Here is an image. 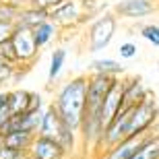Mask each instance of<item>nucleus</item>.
<instances>
[{
  "instance_id": "nucleus-1",
  "label": "nucleus",
  "mask_w": 159,
  "mask_h": 159,
  "mask_svg": "<svg viewBox=\"0 0 159 159\" xmlns=\"http://www.w3.org/2000/svg\"><path fill=\"white\" fill-rule=\"evenodd\" d=\"M89 75H75L62 85L54 95V106L58 107L60 116L72 130H81L85 106H87Z\"/></svg>"
},
{
  "instance_id": "nucleus-2",
  "label": "nucleus",
  "mask_w": 159,
  "mask_h": 159,
  "mask_svg": "<svg viewBox=\"0 0 159 159\" xmlns=\"http://www.w3.org/2000/svg\"><path fill=\"white\" fill-rule=\"evenodd\" d=\"M157 116H159V110H157V103H155V95L147 93L143 99L136 101L134 106H132V110H130V120H128L126 134L136 136V134L151 132L153 124L157 122Z\"/></svg>"
},
{
  "instance_id": "nucleus-3",
  "label": "nucleus",
  "mask_w": 159,
  "mask_h": 159,
  "mask_svg": "<svg viewBox=\"0 0 159 159\" xmlns=\"http://www.w3.org/2000/svg\"><path fill=\"white\" fill-rule=\"evenodd\" d=\"M116 27H118V15L116 12H103L101 17L95 19L87 29V43H85L87 52L97 54L101 50H106L110 46V41L114 39Z\"/></svg>"
},
{
  "instance_id": "nucleus-4",
  "label": "nucleus",
  "mask_w": 159,
  "mask_h": 159,
  "mask_svg": "<svg viewBox=\"0 0 159 159\" xmlns=\"http://www.w3.org/2000/svg\"><path fill=\"white\" fill-rule=\"evenodd\" d=\"M11 43H12V52H15L17 64L31 66L37 58H39V50L41 48L37 46L35 33H33V29H29V27L17 25V31H15Z\"/></svg>"
},
{
  "instance_id": "nucleus-5",
  "label": "nucleus",
  "mask_w": 159,
  "mask_h": 159,
  "mask_svg": "<svg viewBox=\"0 0 159 159\" xmlns=\"http://www.w3.org/2000/svg\"><path fill=\"white\" fill-rule=\"evenodd\" d=\"M48 12H50V19L60 27H75L85 17H89L85 0H62Z\"/></svg>"
},
{
  "instance_id": "nucleus-6",
  "label": "nucleus",
  "mask_w": 159,
  "mask_h": 159,
  "mask_svg": "<svg viewBox=\"0 0 159 159\" xmlns=\"http://www.w3.org/2000/svg\"><path fill=\"white\" fill-rule=\"evenodd\" d=\"M122 107H124V79L116 77L106 95V99H103V106H101V120H103V124L110 122Z\"/></svg>"
},
{
  "instance_id": "nucleus-7",
  "label": "nucleus",
  "mask_w": 159,
  "mask_h": 159,
  "mask_svg": "<svg viewBox=\"0 0 159 159\" xmlns=\"http://www.w3.org/2000/svg\"><path fill=\"white\" fill-rule=\"evenodd\" d=\"M155 0H120L114 4V12L120 19H143L155 12Z\"/></svg>"
},
{
  "instance_id": "nucleus-8",
  "label": "nucleus",
  "mask_w": 159,
  "mask_h": 159,
  "mask_svg": "<svg viewBox=\"0 0 159 159\" xmlns=\"http://www.w3.org/2000/svg\"><path fill=\"white\" fill-rule=\"evenodd\" d=\"M68 126V124L62 120V116H60L58 107L52 103H48L46 107H43V118H41V124H39V130H37V134L41 136H50V139H56L58 141L60 134L64 132V128Z\"/></svg>"
},
{
  "instance_id": "nucleus-9",
  "label": "nucleus",
  "mask_w": 159,
  "mask_h": 159,
  "mask_svg": "<svg viewBox=\"0 0 159 159\" xmlns=\"http://www.w3.org/2000/svg\"><path fill=\"white\" fill-rule=\"evenodd\" d=\"M27 153H31L37 159H64L66 157V151L62 149V145L56 139L41 136V134H35Z\"/></svg>"
},
{
  "instance_id": "nucleus-10",
  "label": "nucleus",
  "mask_w": 159,
  "mask_h": 159,
  "mask_svg": "<svg viewBox=\"0 0 159 159\" xmlns=\"http://www.w3.org/2000/svg\"><path fill=\"white\" fill-rule=\"evenodd\" d=\"M151 132H145V134H136V136H128V139H124L120 141L116 147L107 149L106 151V157L103 159H130L132 155L143 147V143L149 139Z\"/></svg>"
},
{
  "instance_id": "nucleus-11",
  "label": "nucleus",
  "mask_w": 159,
  "mask_h": 159,
  "mask_svg": "<svg viewBox=\"0 0 159 159\" xmlns=\"http://www.w3.org/2000/svg\"><path fill=\"white\" fill-rule=\"evenodd\" d=\"M46 19H50V12L43 11V8H37L33 4L23 6V11L19 15L17 25H23V27H29V29H35L39 23H43Z\"/></svg>"
},
{
  "instance_id": "nucleus-12",
  "label": "nucleus",
  "mask_w": 159,
  "mask_h": 159,
  "mask_svg": "<svg viewBox=\"0 0 159 159\" xmlns=\"http://www.w3.org/2000/svg\"><path fill=\"white\" fill-rule=\"evenodd\" d=\"M60 27L58 23H54L52 19H46L43 23H39L33 29V33H35V41H37V46L39 48H46V46H50L56 37H58V33H60Z\"/></svg>"
},
{
  "instance_id": "nucleus-13",
  "label": "nucleus",
  "mask_w": 159,
  "mask_h": 159,
  "mask_svg": "<svg viewBox=\"0 0 159 159\" xmlns=\"http://www.w3.org/2000/svg\"><path fill=\"white\" fill-rule=\"evenodd\" d=\"M31 95H33V91H27V89H12V91H8V106H11L12 116L31 110Z\"/></svg>"
},
{
  "instance_id": "nucleus-14",
  "label": "nucleus",
  "mask_w": 159,
  "mask_h": 159,
  "mask_svg": "<svg viewBox=\"0 0 159 159\" xmlns=\"http://www.w3.org/2000/svg\"><path fill=\"white\" fill-rule=\"evenodd\" d=\"M4 136V145L11 149H17L21 153H27L31 147V143L35 139V134H31V132H25V130H12V132H6Z\"/></svg>"
},
{
  "instance_id": "nucleus-15",
  "label": "nucleus",
  "mask_w": 159,
  "mask_h": 159,
  "mask_svg": "<svg viewBox=\"0 0 159 159\" xmlns=\"http://www.w3.org/2000/svg\"><path fill=\"white\" fill-rule=\"evenodd\" d=\"M91 75H110V77H122L124 66L112 58H97L89 64Z\"/></svg>"
},
{
  "instance_id": "nucleus-16",
  "label": "nucleus",
  "mask_w": 159,
  "mask_h": 159,
  "mask_svg": "<svg viewBox=\"0 0 159 159\" xmlns=\"http://www.w3.org/2000/svg\"><path fill=\"white\" fill-rule=\"evenodd\" d=\"M149 91L145 89V85L141 83V79L136 77H130V79H124V106H132L136 103L139 99H143Z\"/></svg>"
},
{
  "instance_id": "nucleus-17",
  "label": "nucleus",
  "mask_w": 159,
  "mask_h": 159,
  "mask_svg": "<svg viewBox=\"0 0 159 159\" xmlns=\"http://www.w3.org/2000/svg\"><path fill=\"white\" fill-rule=\"evenodd\" d=\"M66 64V50L64 48H54L50 54V66H48V83L52 85L60 77V72Z\"/></svg>"
},
{
  "instance_id": "nucleus-18",
  "label": "nucleus",
  "mask_w": 159,
  "mask_h": 159,
  "mask_svg": "<svg viewBox=\"0 0 159 159\" xmlns=\"http://www.w3.org/2000/svg\"><path fill=\"white\" fill-rule=\"evenodd\" d=\"M130 159H159V134H149V139L143 143V147L136 151Z\"/></svg>"
},
{
  "instance_id": "nucleus-19",
  "label": "nucleus",
  "mask_w": 159,
  "mask_h": 159,
  "mask_svg": "<svg viewBox=\"0 0 159 159\" xmlns=\"http://www.w3.org/2000/svg\"><path fill=\"white\" fill-rule=\"evenodd\" d=\"M21 11H23V6L15 4L11 0H4V2H0V21H12V23H17Z\"/></svg>"
},
{
  "instance_id": "nucleus-20",
  "label": "nucleus",
  "mask_w": 159,
  "mask_h": 159,
  "mask_svg": "<svg viewBox=\"0 0 159 159\" xmlns=\"http://www.w3.org/2000/svg\"><path fill=\"white\" fill-rule=\"evenodd\" d=\"M17 66L15 62H11V60H6L4 56H0V85L6 81H11L12 77H15V72H17Z\"/></svg>"
},
{
  "instance_id": "nucleus-21",
  "label": "nucleus",
  "mask_w": 159,
  "mask_h": 159,
  "mask_svg": "<svg viewBox=\"0 0 159 159\" xmlns=\"http://www.w3.org/2000/svg\"><path fill=\"white\" fill-rule=\"evenodd\" d=\"M141 35H143V39H147L151 46L159 48V25H155V23L143 25L141 27Z\"/></svg>"
},
{
  "instance_id": "nucleus-22",
  "label": "nucleus",
  "mask_w": 159,
  "mask_h": 159,
  "mask_svg": "<svg viewBox=\"0 0 159 159\" xmlns=\"http://www.w3.org/2000/svg\"><path fill=\"white\" fill-rule=\"evenodd\" d=\"M11 116L12 112L11 106H8V91H4V93H0V128L11 120Z\"/></svg>"
},
{
  "instance_id": "nucleus-23",
  "label": "nucleus",
  "mask_w": 159,
  "mask_h": 159,
  "mask_svg": "<svg viewBox=\"0 0 159 159\" xmlns=\"http://www.w3.org/2000/svg\"><path fill=\"white\" fill-rule=\"evenodd\" d=\"M15 31H17V23H12V21H0V46L6 43V41H11L12 35H15Z\"/></svg>"
},
{
  "instance_id": "nucleus-24",
  "label": "nucleus",
  "mask_w": 159,
  "mask_h": 159,
  "mask_svg": "<svg viewBox=\"0 0 159 159\" xmlns=\"http://www.w3.org/2000/svg\"><path fill=\"white\" fill-rule=\"evenodd\" d=\"M118 54H120V58H124V60H132L139 54V46L134 41H124V43H120Z\"/></svg>"
},
{
  "instance_id": "nucleus-25",
  "label": "nucleus",
  "mask_w": 159,
  "mask_h": 159,
  "mask_svg": "<svg viewBox=\"0 0 159 159\" xmlns=\"http://www.w3.org/2000/svg\"><path fill=\"white\" fill-rule=\"evenodd\" d=\"M21 155L23 153L17 151V149H11V147H6V145L0 147V159H19Z\"/></svg>"
},
{
  "instance_id": "nucleus-26",
  "label": "nucleus",
  "mask_w": 159,
  "mask_h": 159,
  "mask_svg": "<svg viewBox=\"0 0 159 159\" xmlns=\"http://www.w3.org/2000/svg\"><path fill=\"white\" fill-rule=\"evenodd\" d=\"M58 2H62V0H31L29 4L37 6V8H43V11H50V8H54Z\"/></svg>"
},
{
  "instance_id": "nucleus-27",
  "label": "nucleus",
  "mask_w": 159,
  "mask_h": 159,
  "mask_svg": "<svg viewBox=\"0 0 159 159\" xmlns=\"http://www.w3.org/2000/svg\"><path fill=\"white\" fill-rule=\"evenodd\" d=\"M19 159H37V157H33V155H31V153H23V155H21V157H19Z\"/></svg>"
},
{
  "instance_id": "nucleus-28",
  "label": "nucleus",
  "mask_w": 159,
  "mask_h": 159,
  "mask_svg": "<svg viewBox=\"0 0 159 159\" xmlns=\"http://www.w3.org/2000/svg\"><path fill=\"white\" fill-rule=\"evenodd\" d=\"M157 70H159V62H157Z\"/></svg>"
},
{
  "instance_id": "nucleus-29",
  "label": "nucleus",
  "mask_w": 159,
  "mask_h": 159,
  "mask_svg": "<svg viewBox=\"0 0 159 159\" xmlns=\"http://www.w3.org/2000/svg\"><path fill=\"white\" fill-rule=\"evenodd\" d=\"M0 2H4V0H0Z\"/></svg>"
},
{
  "instance_id": "nucleus-30",
  "label": "nucleus",
  "mask_w": 159,
  "mask_h": 159,
  "mask_svg": "<svg viewBox=\"0 0 159 159\" xmlns=\"http://www.w3.org/2000/svg\"><path fill=\"white\" fill-rule=\"evenodd\" d=\"M29 2H31V0H29Z\"/></svg>"
}]
</instances>
